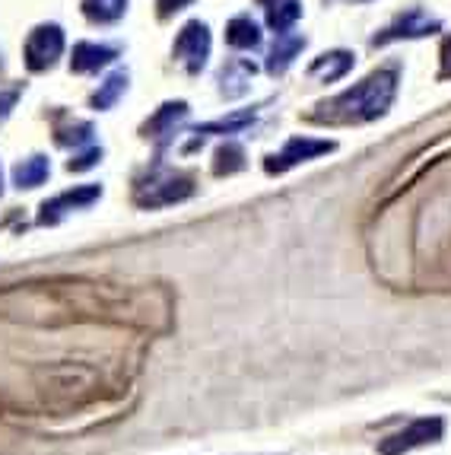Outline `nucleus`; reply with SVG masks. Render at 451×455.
<instances>
[{"label": "nucleus", "instance_id": "obj_1", "mask_svg": "<svg viewBox=\"0 0 451 455\" xmlns=\"http://www.w3.org/2000/svg\"><path fill=\"white\" fill-rule=\"evenodd\" d=\"M398 92V68H384L368 74L362 84L350 86L340 96L318 102L315 112L309 115V122L318 124H362L382 118L394 102Z\"/></svg>", "mask_w": 451, "mask_h": 455}, {"label": "nucleus", "instance_id": "obj_2", "mask_svg": "<svg viewBox=\"0 0 451 455\" xmlns=\"http://www.w3.org/2000/svg\"><path fill=\"white\" fill-rule=\"evenodd\" d=\"M191 195H194V182H191L188 175L172 172V169H162V166H153V172L146 179H140L134 188V201L143 211L178 204V201H185Z\"/></svg>", "mask_w": 451, "mask_h": 455}, {"label": "nucleus", "instance_id": "obj_3", "mask_svg": "<svg viewBox=\"0 0 451 455\" xmlns=\"http://www.w3.org/2000/svg\"><path fill=\"white\" fill-rule=\"evenodd\" d=\"M60 52H64V32H60V26H54V23L36 26V29L29 32V38H26V48H23L26 68L42 74V70L54 68Z\"/></svg>", "mask_w": 451, "mask_h": 455}, {"label": "nucleus", "instance_id": "obj_4", "mask_svg": "<svg viewBox=\"0 0 451 455\" xmlns=\"http://www.w3.org/2000/svg\"><path fill=\"white\" fill-rule=\"evenodd\" d=\"M175 58L185 64L188 74H201L207 58H210V29L201 20H191L175 38Z\"/></svg>", "mask_w": 451, "mask_h": 455}, {"label": "nucleus", "instance_id": "obj_5", "mask_svg": "<svg viewBox=\"0 0 451 455\" xmlns=\"http://www.w3.org/2000/svg\"><path fill=\"white\" fill-rule=\"evenodd\" d=\"M334 147H337L334 140H315V137H293V140H286L283 150L273 153V156H267L264 169H267L271 175H280V172L299 166V163H305V160H315V156H321V153H331Z\"/></svg>", "mask_w": 451, "mask_h": 455}, {"label": "nucleus", "instance_id": "obj_6", "mask_svg": "<svg viewBox=\"0 0 451 455\" xmlns=\"http://www.w3.org/2000/svg\"><path fill=\"white\" fill-rule=\"evenodd\" d=\"M442 430H445L442 418L414 420L407 430L388 436V440L378 446V452H382V455H404V452H410V449H416V446H426V443H439V440H442Z\"/></svg>", "mask_w": 451, "mask_h": 455}, {"label": "nucleus", "instance_id": "obj_7", "mask_svg": "<svg viewBox=\"0 0 451 455\" xmlns=\"http://www.w3.org/2000/svg\"><path fill=\"white\" fill-rule=\"evenodd\" d=\"M442 29L439 20L426 16L423 10H407L404 16H398L388 29H382L376 38H372V45H388V42H398V38H423V36H432V32Z\"/></svg>", "mask_w": 451, "mask_h": 455}, {"label": "nucleus", "instance_id": "obj_8", "mask_svg": "<svg viewBox=\"0 0 451 455\" xmlns=\"http://www.w3.org/2000/svg\"><path fill=\"white\" fill-rule=\"evenodd\" d=\"M99 197H102V188H99V185H80V188H70V191H64V195L51 197V201L42 204V211H38V223H42V227H51V223H58L64 213L80 211V207H90L92 201H99Z\"/></svg>", "mask_w": 451, "mask_h": 455}, {"label": "nucleus", "instance_id": "obj_9", "mask_svg": "<svg viewBox=\"0 0 451 455\" xmlns=\"http://www.w3.org/2000/svg\"><path fill=\"white\" fill-rule=\"evenodd\" d=\"M185 118H188V102H181V99L178 102H166V106L153 115L150 122L143 124V137H150V140H156L159 147H166L169 140H172L175 128H178Z\"/></svg>", "mask_w": 451, "mask_h": 455}, {"label": "nucleus", "instance_id": "obj_10", "mask_svg": "<svg viewBox=\"0 0 451 455\" xmlns=\"http://www.w3.org/2000/svg\"><path fill=\"white\" fill-rule=\"evenodd\" d=\"M251 76H255V64L249 58H233V61H226L223 70H219V92L226 99H239L249 92Z\"/></svg>", "mask_w": 451, "mask_h": 455}, {"label": "nucleus", "instance_id": "obj_11", "mask_svg": "<svg viewBox=\"0 0 451 455\" xmlns=\"http://www.w3.org/2000/svg\"><path fill=\"white\" fill-rule=\"evenodd\" d=\"M115 58H118V48L96 45V42H80V45H74V54H70V70L74 74H90V70L112 64Z\"/></svg>", "mask_w": 451, "mask_h": 455}, {"label": "nucleus", "instance_id": "obj_12", "mask_svg": "<svg viewBox=\"0 0 451 455\" xmlns=\"http://www.w3.org/2000/svg\"><path fill=\"white\" fill-rule=\"evenodd\" d=\"M305 48V36H293V32H280L277 42H273L271 54H267V74L280 76L286 74V68L296 61Z\"/></svg>", "mask_w": 451, "mask_h": 455}, {"label": "nucleus", "instance_id": "obj_13", "mask_svg": "<svg viewBox=\"0 0 451 455\" xmlns=\"http://www.w3.org/2000/svg\"><path fill=\"white\" fill-rule=\"evenodd\" d=\"M356 54L353 52H324L321 58H315L309 68V76H321L324 84H334L340 76H346L353 70Z\"/></svg>", "mask_w": 451, "mask_h": 455}, {"label": "nucleus", "instance_id": "obj_14", "mask_svg": "<svg viewBox=\"0 0 451 455\" xmlns=\"http://www.w3.org/2000/svg\"><path fill=\"white\" fill-rule=\"evenodd\" d=\"M48 175H51V163H48V156L36 153V156H29V160L16 163V169H13V185L20 191H23V188H38V185L45 182Z\"/></svg>", "mask_w": 451, "mask_h": 455}, {"label": "nucleus", "instance_id": "obj_15", "mask_svg": "<svg viewBox=\"0 0 451 455\" xmlns=\"http://www.w3.org/2000/svg\"><path fill=\"white\" fill-rule=\"evenodd\" d=\"M124 90H128V70H115L112 76H106V84L92 92L90 106L99 108V112H108V108L121 99V92Z\"/></svg>", "mask_w": 451, "mask_h": 455}, {"label": "nucleus", "instance_id": "obj_16", "mask_svg": "<svg viewBox=\"0 0 451 455\" xmlns=\"http://www.w3.org/2000/svg\"><path fill=\"white\" fill-rule=\"evenodd\" d=\"M226 42L233 48H257L261 45V29L251 16H235L233 23L226 26Z\"/></svg>", "mask_w": 451, "mask_h": 455}, {"label": "nucleus", "instance_id": "obj_17", "mask_svg": "<svg viewBox=\"0 0 451 455\" xmlns=\"http://www.w3.org/2000/svg\"><path fill=\"white\" fill-rule=\"evenodd\" d=\"M302 16V0H277L267 7V26L273 32H289L296 26V20Z\"/></svg>", "mask_w": 451, "mask_h": 455}, {"label": "nucleus", "instance_id": "obj_18", "mask_svg": "<svg viewBox=\"0 0 451 455\" xmlns=\"http://www.w3.org/2000/svg\"><path fill=\"white\" fill-rule=\"evenodd\" d=\"M257 118V112H235L229 118H217V122H207V124H197L194 134L203 137V134H239V131L251 128Z\"/></svg>", "mask_w": 451, "mask_h": 455}, {"label": "nucleus", "instance_id": "obj_19", "mask_svg": "<svg viewBox=\"0 0 451 455\" xmlns=\"http://www.w3.org/2000/svg\"><path fill=\"white\" fill-rule=\"evenodd\" d=\"M128 10V0H83V13L92 23H115Z\"/></svg>", "mask_w": 451, "mask_h": 455}, {"label": "nucleus", "instance_id": "obj_20", "mask_svg": "<svg viewBox=\"0 0 451 455\" xmlns=\"http://www.w3.org/2000/svg\"><path fill=\"white\" fill-rule=\"evenodd\" d=\"M241 169H245V150H241V144H235V140H226V144L217 150L213 172H217V175H233V172H241Z\"/></svg>", "mask_w": 451, "mask_h": 455}, {"label": "nucleus", "instance_id": "obj_21", "mask_svg": "<svg viewBox=\"0 0 451 455\" xmlns=\"http://www.w3.org/2000/svg\"><path fill=\"white\" fill-rule=\"evenodd\" d=\"M92 124L90 122H70V124H58L54 128V140H58L60 147H83L92 140Z\"/></svg>", "mask_w": 451, "mask_h": 455}, {"label": "nucleus", "instance_id": "obj_22", "mask_svg": "<svg viewBox=\"0 0 451 455\" xmlns=\"http://www.w3.org/2000/svg\"><path fill=\"white\" fill-rule=\"evenodd\" d=\"M99 160H102V150H99V147H90V150L76 153L74 160L67 163V169H70V172H83V169H92V166H96Z\"/></svg>", "mask_w": 451, "mask_h": 455}, {"label": "nucleus", "instance_id": "obj_23", "mask_svg": "<svg viewBox=\"0 0 451 455\" xmlns=\"http://www.w3.org/2000/svg\"><path fill=\"white\" fill-rule=\"evenodd\" d=\"M191 0H156V7H159V16L162 20H169L172 13H178V10H185L188 7Z\"/></svg>", "mask_w": 451, "mask_h": 455}, {"label": "nucleus", "instance_id": "obj_24", "mask_svg": "<svg viewBox=\"0 0 451 455\" xmlns=\"http://www.w3.org/2000/svg\"><path fill=\"white\" fill-rule=\"evenodd\" d=\"M16 99H20V90H0V118H7L10 108L16 106Z\"/></svg>", "mask_w": 451, "mask_h": 455}, {"label": "nucleus", "instance_id": "obj_25", "mask_svg": "<svg viewBox=\"0 0 451 455\" xmlns=\"http://www.w3.org/2000/svg\"><path fill=\"white\" fill-rule=\"evenodd\" d=\"M442 80H451V36L442 42Z\"/></svg>", "mask_w": 451, "mask_h": 455}, {"label": "nucleus", "instance_id": "obj_26", "mask_svg": "<svg viewBox=\"0 0 451 455\" xmlns=\"http://www.w3.org/2000/svg\"><path fill=\"white\" fill-rule=\"evenodd\" d=\"M261 4H267V7H271V4H277V0H261Z\"/></svg>", "mask_w": 451, "mask_h": 455}, {"label": "nucleus", "instance_id": "obj_27", "mask_svg": "<svg viewBox=\"0 0 451 455\" xmlns=\"http://www.w3.org/2000/svg\"><path fill=\"white\" fill-rule=\"evenodd\" d=\"M0 195H4V179H0Z\"/></svg>", "mask_w": 451, "mask_h": 455}]
</instances>
